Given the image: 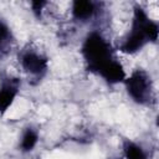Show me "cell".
Segmentation results:
<instances>
[{"label":"cell","mask_w":159,"mask_h":159,"mask_svg":"<svg viewBox=\"0 0 159 159\" xmlns=\"http://www.w3.org/2000/svg\"><path fill=\"white\" fill-rule=\"evenodd\" d=\"M149 20L147 12L140 7L135 6L134 7V14H133V22H132V29L128 36L124 39L122 45L119 46V50L124 53H135L139 50L144 47V45L148 42L145 34H144V25Z\"/></svg>","instance_id":"cell-2"},{"label":"cell","mask_w":159,"mask_h":159,"mask_svg":"<svg viewBox=\"0 0 159 159\" xmlns=\"http://www.w3.org/2000/svg\"><path fill=\"white\" fill-rule=\"evenodd\" d=\"M37 140H39V134L36 130H34L32 128H27L24 134H22V138H21V150L22 152H31L36 144H37Z\"/></svg>","instance_id":"cell-9"},{"label":"cell","mask_w":159,"mask_h":159,"mask_svg":"<svg viewBox=\"0 0 159 159\" xmlns=\"http://www.w3.org/2000/svg\"><path fill=\"white\" fill-rule=\"evenodd\" d=\"M20 61H21L22 68L32 76H41L42 73H45L48 65V60L46 56L30 50L25 51L21 55Z\"/></svg>","instance_id":"cell-4"},{"label":"cell","mask_w":159,"mask_h":159,"mask_svg":"<svg viewBox=\"0 0 159 159\" xmlns=\"http://www.w3.org/2000/svg\"><path fill=\"white\" fill-rule=\"evenodd\" d=\"M124 159H148L145 152L133 142H125L123 145Z\"/></svg>","instance_id":"cell-8"},{"label":"cell","mask_w":159,"mask_h":159,"mask_svg":"<svg viewBox=\"0 0 159 159\" xmlns=\"http://www.w3.org/2000/svg\"><path fill=\"white\" fill-rule=\"evenodd\" d=\"M10 40V29L4 22L2 19H0V50L4 48Z\"/></svg>","instance_id":"cell-11"},{"label":"cell","mask_w":159,"mask_h":159,"mask_svg":"<svg viewBox=\"0 0 159 159\" xmlns=\"http://www.w3.org/2000/svg\"><path fill=\"white\" fill-rule=\"evenodd\" d=\"M124 86L137 103H145L150 97V78L143 70H137L129 77H125Z\"/></svg>","instance_id":"cell-3"},{"label":"cell","mask_w":159,"mask_h":159,"mask_svg":"<svg viewBox=\"0 0 159 159\" xmlns=\"http://www.w3.org/2000/svg\"><path fill=\"white\" fill-rule=\"evenodd\" d=\"M82 55L88 71L96 73L101 67L113 58L111 45L97 31H92L84 39L82 43Z\"/></svg>","instance_id":"cell-1"},{"label":"cell","mask_w":159,"mask_h":159,"mask_svg":"<svg viewBox=\"0 0 159 159\" xmlns=\"http://www.w3.org/2000/svg\"><path fill=\"white\" fill-rule=\"evenodd\" d=\"M46 5V1H32L31 2V9H32V12L40 17L41 16V12H42V9L43 6Z\"/></svg>","instance_id":"cell-12"},{"label":"cell","mask_w":159,"mask_h":159,"mask_svg":"<svg viewBox=\"0 0 159 159\" xmlns=\"http://www.w3.org/2000/svg\"><path fill=\"white\" fill-rule=\"evenodd\" d=\"M20 89L17 78L7 77L0 83V114H4L14 103Z\"/></svg>","instance_id":"cell-5"},{"label":"cell","mask_w":159,"mask_h":159,"mask_svg":"<svg viewBox=\"0 0 159 159\" xmlns=\"http://www.w3.org/2000/svg\"><path fill=\"white\" fill-rule=\"evenodd\" d=\"M97 73L109 84L124 82V80H125V71H124L123 66L120 65V62H118L114 58H112L103 67H101Z\"/></svg>","instance_id":"cell-6"},{"label":"cell","mask_w":159,"mask_h":159,"mask_svg":"<svg viewBox=\"0 0 159 159\" xmlns=\"http://www.w3.org/2000/svg\"><path fill=\"white\" fill-rule=\"evenodd\" d=\"M144 34H145V37H147L148 41L155 42L157 39H158V34H159L158 24L149 19V20L145 22V25H144Z\"/></svg>","instance_id":"cell-10"},{"label":"cell","mask_w":159,"mask_h":159,"mask_svg":"<svg viewBox=\"0 0 159 159\" xmlns=\"http://www.w3.org/2000/svg\"><path fill=\"white\" fill-rule=\"evenodd\" d=\"M72 16L76 20H88L93 16L94 11H96V6L92 1L88 0H76L72 2Z\"/></svg>","instance_id":"cell-7"}]
</instances>
